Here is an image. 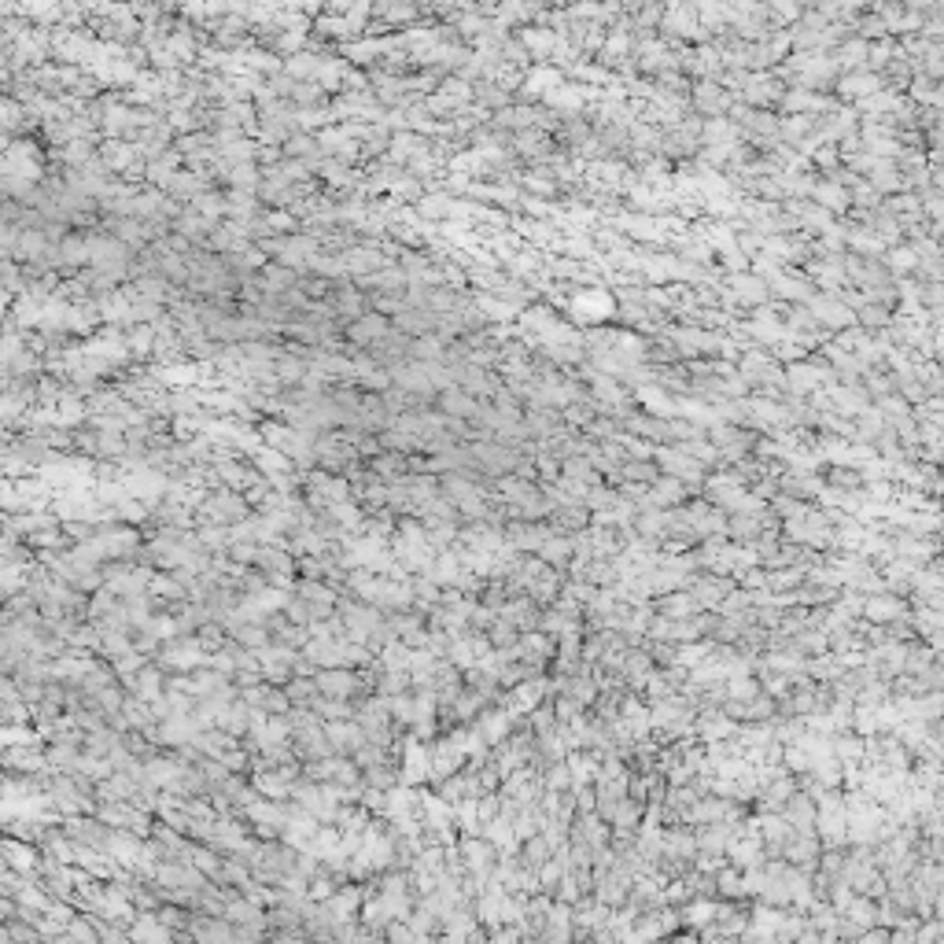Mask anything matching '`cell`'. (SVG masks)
<instances>
[{
  "instance_id": "obj_14",
  "label": "cell",
  "mask_w": 944,
  "mask_h": 944,
  "mask_svg": "<svg viewBox=\"0 0 944 944\" xmlns=\"http://www.w3.org/2000/svg\"><path fill=\"white\" fill-rule=\"evenodd\" d=\"M130 937H133V944H174V930H166L159 923L156 911H140L130 926Z\"/></svg>"
},
{
  "instance_id": "obj_12",
  "label": "cell",
  "mask_w": 944,
  "mask_h": 944,
  "mask_svg": "<svg viewBox=\"0 0 944 944\" xmlns=\"http://www.w3.org/2000/svg\"><path fill=\"white\" fill-rule=\"evenodd\" d=\"M863 617L871 624H897V620H907V605L897 594H871L863 601Z\"/></svg>"
},
{
  "instance_id": "obj_35",
  "label": "cell",
  "mask_w": 944,
  "mask_h": 944,
  "mask_svg": "<svg viewBox=\"0 0 944 944\" xmlns=\"http://www.w3.org/2000/svg\"><path fill=\"white\" fill-rule=\"evenodd\" d=\"M856 325H863V328H881V325H889V310L881 307V302H860Z\"/></svg>"
},
{
  "instance_id": "obj_34",
  "label": "cell",
  "mask_w": 944,
  "mask_h": 944,
  "mask_svg": "<svg viewBox=\"0 0 944 944\" xmlns=\"http://www.w3.org/2000/svg\"><path fill=\"white\" fill-rule=\"evenodd\" d=\"M373 15L384 19V22H413L421 15V8L417 4H377Z\"/></svg>"
},
{
  "instance_id": "obj_8",
  "label": "cell",
  "mask_w": 944,
  "mask_h": 944,
  "mask_svg": "<svg viewBox=\"0 0 944 944\" xmlns=\"http://www.w3.org/2000/svg\"><path fill=\"white\" fill-rule=\"evenodd\" d=\"M45 771H48L45 749H22V745L4 749V775H45Z\"/></svg>"
},
{
  "instance_id": "obj_37",
  "label": "cell",
  "mask_w": 944,
  "mask_h": 944,
  "mask_svg": "<svg viewBox=\"0 0 944 944\" xmlns=\"http://www.w3.org/2000/svg\"><path fill=\"white\" fill-rule=\"evenodd\" d=\"M384 944H417V933L410 923H391L384 930Z\"/></svg>"
},
{
  "instance_id": "obj_29",
  "label": "cell",
  "mask_w": 944,
  "mask_h": 944,
  "mask_svg": "<svg viewBox=\"0 0 944 944\" xmlns=\"http://www.w3.org/2000/svg\"><path fill=\"white\" fill-rule=\"evenodd\" d=\"M487 642H491V650H513L516 642H521V631H516L509 620H495V627L487 631Z\"/></svg>"
},
{
  "instance_id": "obj_3",
  "label": "cell",
  "mask_w": 944,
  "mask_h": 944,
  "mask_svg": "<svg viewBox=\"0 0 944 944\" xmlns=\"http://www.w3.org/2000/svg\"><path fill=\"white\" fill-rule=\"evenodd\" d=\"M458 852H462V860H465V867H469L472 878L491 881V874H495V867H498V856H502V852H498L491 841H487L483 834H476V838H458Z\"/></svg>"
},
{
  "instance_id": "obj_19",
  "label": "cell",
  "mask_w": 944,
  "mask_h": 944,
  "mask_svg": "<svg viewBox=\"0 0 944 944\" xmlns=\"http://www.w3.org/2000/svg\"><path fill=\"white\" fill-rule=\"evenodd\" d=\"M454 203H458V200H454L450 192H424L413 210H417L421 222H450L454 218Z\"/></svg>"
},
{
  "instance_id": "obj_15",
  "label": "cell",
  "mask_w": 944,
  "mask_h": 944,
  "mask_svg": "<svg viewBox=\"0 0 944 944\" xmlns=\"http://www.w3.org/2000/svg\"><path fill=\"white\" fill-rule=\"evenodd\" d=\"M100 159L115 177V174H126L133 163H140V151L130 140H100Z\"/></svg>"
},
{
  "instance_id": "obj_24",
  "label": "cell",
  "mask_w": 944,
  "mask_h": 944,
  "mask_svg": "<svg viewBox=\"0 0 944 944\" xmlns=\"http://www.w3.org/2000/svg\"><path fill=\"white\" fill-rule=\"evenodd\" d=\"M620 476H624V483H634V487H653L664 472H660V465L653 458H627L620 465Z\"/></svg>"
},
{
  "instance_id": "obj_16",
  "label": "cell",
  "mask_w": 944,
  "mask_h": 944,
  "mask_svg": "<svg viewBox=\"0 0 944 944\" xmlns=\"http://www.w3.org/2000/svg\"><path fill=\"white\" fill-rule=\"evenodd\" d=\"M498 617H502V620H509V624H513L516 631H521V634H528V631H539L542 608H539V605H535V601L524 594V598H513V601L502 608Z\"/></svg>"
},
{
  "instance_id": "obj_41",
  "label": "cell",
  "mask_w": 944,
  "mask_h": 944,
  "mask_svg": "<svg viewBox=\"0 0 944 944\" xmlns=\"http://www.w3.org/2000/svg\"><path fill=\"white\" fill-rule=\"evenodd\" d=\"M794 944H834V940H830V937H823V933H815V930H804V933H801Z\"/></svg>"
},
{
  "instance_id": "obj_1",
  "label": "cell",
  "mask_w": 944,
  "mask_h": 944,
  "mask_svg": "<svg viewBox=\"0 0 944 944\" xmlns=\"http://www.w3.org/2000/svg\"><path fill=\"white\" fill-rule=\"evenodd\" d=\"M59 827H64V834H67L74 845L100 848V852H107L111 834H115L100 815H67V819H59Z\"/></svg>"
},
{
  "instance_id": "obj_32",
  "label": "cell",
  "mask_w": 944,
  "mask_h": 944,
  "mask_svg": "<svg viewBox=\"0 0 944 944\" xmlns=\"http://www.w3.org/2000/svg\"><path fill=\"white\" fill-rule=\"evenodd\" d=\"M285 617H288L292 624H299V627H310L314 620H321V617H318V608H314L310 601L295 598V594H292V598H288V605H285Z\"/></svg>"
},
{
  "instance_id": "obj_4",
  "label": "cell",
  "mask_w": 944,
  "mask_h": 944,
  "mask_svg": "<svg viewBox=\"0 0 944 944\" xmlns=\"http://www.w3.org/2000/svg\"><path fill=\"white\" fill-rule=\"evenodd\" d=\"M391 328H395L391 318L370 310V314H361L358 321H351V325L344 328V336H347V344H351L354 351H370V347H377L380 340L391 336Z\"/></svg>"
},
{
  "instance_id": "obj_26",
  "label": "cell",
  "mask_w": 944,
  "mask_h": 944,
  "mask_svg": "<svg viewBox=\"0 0 944 944\" xmlns=\"http://www.w3.org/2000/svg\"><path fill=\"white\" fill-rule=\"evenodd\" d=\"M443 351L446 344L439 336H421L410 344V361H424V365H443Z\"/></svg>"
},
{
  "instance_id": "obj_23",
  "label": "cell",
  "mask_w": 944,
  "mask_h": 944,
  "mask_svg": "<svg viewBox=\"0 0 944 944\" xmlns=\"http://www.w3.org/2000/svg\"><path fill=\"white\" fill-rule=\"evenodd\" d=\"M716 897L727 900V904L749 900V893H745V871H738L735 863H727V867L716 874Z\"/></svg>"
},
{
  "instance_id": "obj_17",
  "label": "cell",
  "mask_w": 944,
  "mask_h": 944,
  "mask_svg": "<svg viewBox=\"0 0 944 944\" xmlns=\"http://www.w3.org/2000/svg\"><path fill=\"white\" fill-rule=\"evenodd\" d=\"M539 557H542L546 565H550L554 572H568V568H572V561H575V542H572V535H561V532H554L550 539L542 542Z\"/></svg>"
},
{
  "instance_id": "obj_18",
  "label": "cell",
  "mask_w": 944,
  "mask_h": 944,
  "mask_svg": "<svg viewBox=\"0 0 944 944\" xmlns=\"http://www.w3.org/2000/svg\"><path fill=\"white\" fill-rule=\"evenodd\" d=\"M653 617H668V620H690V617H697L702 613V608L693 605V598L686 594V591H676V594H660V598H653Z\"/></svg>"
},
{
  "instance_id": "obj_25",
  "label": "cell",
  "mask_w": 944,
  "mask_h": 944,
  "mask_svg": "<svg viewBox=\"0 0 944 944\" xmlns=\"http://www.w3.org/2000/svg\"><path fill=\"white\" fill-rule=\"evenodd\" d=\"M642 358H650L653 365H672V361H679V358H686V354H683V347L676 344V336H660V340H650V344L642 347Z\"/></svg>"
},
{
  "instance_id": "obj_38",
  "label": "cell",
  "mask_w": 944,
  "mask_h": 944,
  "mask_svg": "<svg viewBox=\"0 0 944 944\" xmlns=\"http://www.w3.org/2000/svg\"><path fill=\"white\" fill-rule=\"evenodd\" d=\"M915 940H919V944H944V923H937V919H926V923H919V930H915Z\"/></svg>"
},
{
  "instance_id": "obj_2",
  "label": "cell",
  "mask_w": 944,
  "mask_h": 944,
  "mask_svg": "<svg viewBox=\"0 0 944 944\" xmlns=\"http://www.w3.org/2000/svg\"><path fill=\"white\" fill-rule=\"evenodd\" d=\"M314 679H318L321 697H332V702H365L361 679H358V672H351V668H321Z\"/></svg>"
},
{
  "instance_id": "obj_22",
  "label": "cell",
  "mask_w": 944,
  "mask_h": 944,
  "mask_svg": "<svg viewBox=\"0 0 944 944\" xmlns=\"http://www.w3.org/2000/svg\"><path fill=\"white\" fill-rule=\"evenodd\" d=\"M321 67H325V55L321 52H310V48L285 59V74L295 78V81H318Z\"/></svg>"
},
{
  "instance_id": "obj_36",
  "label": "cell",
  "mask_w": 944,
  "mask_h": 944,
  "mask_svg": "<svg viewBox=\"0 0 944 944\" xmlns=\"http://www.w3.org/2000/svg\"><path fill=\"white\" fill-rule=\"evenodd\" d=\"M812 192H815L819 203H827L830 210H845V207H848V192L838 185V181H830V185H815Z\"/></svg>"
},
{
  "instance_id": "obj_27",
  "label": "cell",
  "mask_w": 944,
  "mask_h": 944,
  "mask_svg": "<svg viewBox=\"0 0 944 944\" xmlns=\"http://www.w3.org/2000/svg\"><path fill=\"white\" fill-rule=\"evenodd\" d=\"M233 642L243 646V650H251V653H262V650L273 646V638H269V631H266L262 624H243V627L233 634Z\"/></svg>"
},
{
  "instance_id": "obj_20",
  "label": "cell",
  "mask_w": 944,
  "mask_h": 944,
  "mask_svg": "<svg viewBox=\"0 0 944 944\" xmlns=\"http://www.w3.org/2000/svg\"><path fill=\"white\" fill-rule=\"evenodd\" d=\"M215 727H222L225 735H233V738L251 735V705H243V702L222 705L218 716H215Z\"/></svg>"
},
{
  "instance_id": "obj_13",
  "label": "cell",
  "mask_w": 944,
  "mask_h": 944,
  "mask_svg": "<svg viewBox=\"0 0 944 944\" xmlns=\"http://www.w3.org/2000/svg\"><path fill=\"white\" fill-rule=\"evenodd\" d=\"M786 823L794 827V830H801V834H815V819H819V801H812L804 789H797V797L786 804Z\"/></svg>"
},
{
  "instance_id": "obj_5",
  "label": "cell",
  "mask_w": 944,
  "mask_h": 944,
  "mask_svg": "<svg viewBox=\"0 0 944 944\" xmlns=\"http://www.w3.org/2000/svg\"><path fill=\"white\" fill-rule=\"evenodd\" d=\"M328 302V310L336 314L344 325L358 321L361 314H370V295H365L354 281H340V285H332V295L325 299Z\"/></svg>"
},
{
  "instance_id": "obj_11",
  "label": "cell",
  "mask_w": 944,
  "mask_h": 944,
  "mask_svg": "<svg viewBox=\"0 0 944 944\" xmlns=\"http://www.w3.org/2000/svg\"><path fill=\"white\" fill-rule=\"evenodd\" d=\"M480 399H472L469 391H462V387H450V391H439V403H436V410L443 413V417H458V421H476L480 417Z\"/></svg>"
},
{
  "instance_id": "obj_7",
  "label": "cell",
  "mask_w": 944,
  "mask_h": 944,
  "mask_svg": "<svg viewBox=\"0 0 944 944\" xmlns=\"http://www.w3.org/2000/svg\"><path fill=\"white\" fill-rule=\"evenodd\" d=\"M45 860V852L38 845H26V841H15V838H4V867L26 874V878H38V867Z\"/></svg>"
},
{
  "instance_id": "obj_43",
  "label": "cell",
  "mask_w": 944,
  "mask_h": 944,
  "mask_svg": "<svg viewBox=\"0 0 944 944\" xmlns=\"http://www.w3.org/2000/svg\"><path fill=\"white\" fill-rule=\"evenodd\" d=\"M933 911H937V923H944V893L933 900Z\"/></svg>"
},
{
  "instance_id": "obj_6",
  "label": "cell",
  "mask_w": 944,
  "mask_h": 944,
  "mask_svg": "<svg viewBox=\"0 0 944 944\" xmlns=\"http://www.w3.org/2000/svg\"><path fill=\"white\" fill-rule=\"evenodd\" d=\"M690 100H693L697 111L709 115V118H719V115H727L730 107H735V100H730V93H727L719 81H697L693 93H690Z\"/></svg>"
},
{
  "instance_id": "obj_33",
  "label": "cell",
  "mask_w": 944,
  "mask_h": 944,
  "mask_svg": "<svg viewBox=\"0 0 944 944\" xmlns=\"http://www.w3.org/2000/svg\"><path fill=\"white\" fill-rule=\"evenodd\" d=\"M156 915H159V923H163L166 930H174V933L192 926V911H189V907H177V904H163V907L156 911Z\"/></svg>"
},
{
  "instance_id": "obj_30",
  "label": "cell",
  "mask_w": 944,
  "mask_h": 944,
  "mask_svg": "<svg viewBox=\"0 0 944 944\" xmlns=\"http://www.w3.org/2000/svg\"><path fill=\"white\" fill-rule=\"evenodd\" d=\"M513 601V594H509V587L506 583H498V580H487V587L480 591V605L483 608H491V613H502V608Z\"/></svg>"
},
{
  "instance_id": "obj_9",
  "label": "cell",
  "mask_w": 944,
  "mask_h": 944,
  "mask_svg": "<svg viewBox=\"0 0 944 944\" xmlns=\"http://www.w3.org/2000/svg\"><path fill=\"white\" fill-rule=\"evenodd\" d=\"M325 735L332 742V756H354L365 745V730L358 727V719L347 723H325Z\"/></svg>"
},
{
  "instance_id": "obj_39",
  "label": "cell",
  "mask_w": 944,
  "mask_h": 944,
  "mask_svg": "<svg viewBox=\"0 0 944 944\" xmlns=\"http://www.w3.org/2000/svg\"><path fill=\"white\" fill-rule=\"evenodd\" d=\"M827 483L830 487H841V491H856V487H860V472H852V469H830L827 472Z\"/></svg>"
},
{
  "instance_id": "obj_42",
  "label": "cell",
  "mask_w": 944,
  "mask_h": 944,
  "mask_svg": "<svg viewBox=\"0 0 944 944\" xmlns=\"http://www.w3.org/2000/svg\"><path fill=\"white\" fill-rule=\"evenodd\" d=\"M465 944H491V933H487V930L480 926V930H476V933H472V937H469Z\"/></svg>"
},
{
  "instance_id": "obj_28",
  "label": "cell",
  "mask_w": 944,
  "mask_h": 944,
  "mask_svg": "<svg viewBox=\"0 0 944 944\" xmlns=\"http://www.w3.org/2000/svg\"><path fill=\"white\" fill-rule=\"evenodd\" d=\"M871 93H878V78L874 74H848V78H841V97L860 100V97H871Z\"/></svg>"
},
{
  "instance_id": "obj_21",
  "label": "cell",
  "mask_w": 944,
  "mask_h": 944,
  "mask_svg": "<svg viewBox=\"0 0 944 944\" xmlns=\"http://www.w3.org/2000/svg\"><path fill=\"white\" fill-rule=\"evenodd\" d=\"M554 852H557V848H554V841H550V838H546V834H535V838L521 841V867L539 874L546 863L554 860Z\"/></svg>"
},
{
  "instance_id": "obj_40",
  "label": "cell",
  "mask_w": 944,
  "mask_h": 944,
  "mask_svg": "<svg viewBox=\"0 0 944 944\" xmlns=\"http://www.w3.org/2000/svg\"><path fill=\"white\" fill-rule=\"evenodd\" d=\"M852 944H889V930H881V926H874V930H867L860 940H852Z\"/></svg>"
},
{
  "instance_id": "obj_10",
  "label": "cell",
  "mask_w": 944,
  "mask_h": 944,
  "mask_svg": "<svg viewBox=\"0 0 944 944\" xmlns=\"http://www.w3.org/2000/svg\"><path fill=\"white\" fill-rule=\"evenodd\" d=\"M719 904H723V900H705V897H693L690 904H683V907H679V923H683V930H690V933L709 930V926L716 923V915H719Z\"/></svg>"
},
{
  "instance_id": "obj_31",
  "label": "cell",
  "mask_w": 944,
  "mask_h": 944,
  "mask_svg": "<svg viewBox=\"0 0 944 944\" xmlns=\"http://www.w3.org/2000/svg\"><path fill=\"white\" fill-rule=\"evenodd\" d=\"M735 288H742V295H738V302H768L771 299V285H764V281H756V277H735Z\"/></svg>"
}]
</instances>
